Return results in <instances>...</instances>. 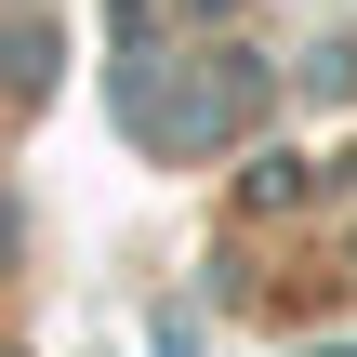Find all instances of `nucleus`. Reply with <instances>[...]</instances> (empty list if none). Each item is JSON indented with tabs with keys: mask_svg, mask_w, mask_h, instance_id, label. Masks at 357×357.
<instances>
[{
	"mask_svg": "<svg viewBox=\"0 0 357 357\" xmlns=\"http://www.w3.org/2000/svg\"><path fill=\"white\" fill-rule=\"evenodd\" d=\"M185 13H225V0H185Z\"/></svg>",
	"mask_w": 357,
	"mask_h": 357,
	"instance_id": "1",
	"label": "nucleus"
}]
</instances>
